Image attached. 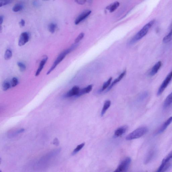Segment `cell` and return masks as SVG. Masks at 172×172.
Instances as JSON below:
<instances>
[{"mask_svg":"<svg viewBox=\"0 0 172 172\" xmlns=\"http://www.w3.org/2000/svg\"><path fill=\"white\" fill-rule=\"evenodd\" d=\"M77 45L76 44H74L70 48L67 49L65 51H64L59 55V56L57 57V58L55 61L52 66L51 68L49 69V70L48 71L47 73V75H49L53 71L56 67L58 65V64L61 62L63 60V59L65 58L67 54L70 53L72 51H73V50L75 49Z\"/></svg>","mask_w":172,"mask_h":172,"instance_id":"cell-1","label":"cell"},{"mask_svg":"<svg viewBox=\"0 0 172 172\" xmlns=\"http://www.w3.org/2000/svg\"><path fill=\"white\" fill-rule=\"evenodd\" d=\"M155 22V20H153L146 24L133 37L131 40V43H133L137 42L144 37L149 32L150 29L154 25Z\"/></svg>","mask_w":172,"mask_h":172,"instance_id":"cell-2","label":"cell"},{"mask_svg":"<svg viewBox=\"0 0 172 172\" xmlns=\"http://www.w3.org/2000/svg\"><path fill=\"white\" fill-rule=\"evenodd\" d=\"M148 130V128L145 127L138 128L129 134L126 137V140H130L140 138L146 133Z\"/></svg>","mask_w":172,"mask_h":172,"instance_id":"cell-3","label":"cell"},{"mask_svg":"<svg viewBox=\"0 0 172 172\" xmlns=\"http://www.w3.org/2000/svg\"><path fill=\"white\" fill-rule=\"evenodd\" d=\"M172 150L164 158L161 165L155 172H166L172 166Z\"/></svg>","mask_w":172,"mask_h":172,"instance_id":"cell-4","label":"cell"},{"mask_svg":"<svg viewBox=\"0 0 172 172\" xmlns=\"http://www.w3.org/2000/svg\"><path fill=\"white\" fill-rule=\"evenodd\" d=\"M172 78V71L166 76L161 86H160L157 93V95H161L168 87Z\"/></svg>","mask_w":172,"mask_h":172,"instance_id":"cell-5","label":"cell"},{"mask_svg":"<svg viewBox=\"0 0 172 172\" xmlns=\"http://www.w3.org/2000/svg\"><path fill=\"white\" fill-rule=\"evenodd\" d=\"M131 162L130 157H128L121 162L118 166L121 172H125L127 171Z\"/></svg>","mask_w":172,"mask_h":172,"instance_id":"cell-6","label":"cell"},{"mask_svg":"<svg viewBox=\"0 0 172 172\" xmlns=\"http://www.w3.org/2000/svg\"><path fill=\"white\" fill-rule=\"evenodd\" d=\"M29 35L27 32H23L21 34L19 40L18 45L19 46L24 45L29 40Z\"/></svg>","mask_w":172,"mask_h":172,"instance_id":"cell-7","label":"cell"},{"mask_svg":"<svg viewBox=\"0 0 172 172\" xmlns=\"http://www.w3.org/2000/svg\"><path fill=\"white\" fill-rule=\"evenodd\" d=\"M91 13V11L90 10H85L83 11V12L80 14V15L78 16V17L76 18L75 23L76 25H78L85 19L87 18L88 16H89Z\"/></svg>","mask_w":172,"mask_h":172,"instance_id":"cell-8","label":"cell"},{"mask_svg":"<svg viewBox=\"0 0 172 172\" xmlns=\"http://www.w3.org/2000/svg\"><path fill=\"white\" fill-rule=\"evenodd\" d=\"M80 87L77 86H75L72 89L66 93L64 96L66 97H70L74 96H76L80 91Z\"/></svg>","mask_w":172,"mask_h":172,"instance_id":"cell-9","label":"cell"},{"mask_svg":"<svg viewBox=\"0 0 172 172\" xmlns=\"http://www.w3.org/2000/svg\"><path fill=\"white\" fill-rule=\"evenodd\" d=\"M128 129V126L127 125H124L118 128L115 132L114 138H116L120 137L126 132Z\"/></svg>","mask_w":172,"mask_h":172,"instance_id":"cell-10","label":"cell"},{"mask_svg":"<svg viewBox=\"0 0 172 172\" xmlns=\"http://www.w3.org/2000/svg\"><path fill=\"white\" fill-rule=\"evenodd\" d=\"M156 154V150L155 149H151L148 153L145 158V164L148 163L154 158Z\"/></svg>","mask_w":172,"mask_h":172,"instance_id":"cell-11","label":"cell"},{"mask_svg":"<svg viewBox=\"0 0 172 172\" xmlns=\"http://www.w3.org/2000/svg\"><path fill=\"white\" fill-rule=\"evenodd\" d=\"M162 66V62L161 61H158L155 64L150 72V75L153 76L158 72Z\"/></svg>","mask_w":172,"mask_h":172,"instance_id":"cell-12","label":"cell"},{"mask_svg":"<svg viewBox=\"0 0 172 172\" xmlns=\"http://www.w3.org/2000/svg\"><path fill=\"white\" fill-rule=\"evenodd\" d=\"M126 74V71L125 70L122 73L121 75L119 76V77L116 79L113 82L111 83V84L110 85L109 87L108 88L107 90V92L109 91L110 90L111 88L113 87L115 85L116 83L118 82H119L124 77V76Z\"/></svg>","mask_w":172,"mask_h":172,"instance_id":"cell-13","label":"cell"},{"mask_svg":"<svg viewBox=\"0 0 172 172\" xmlns=\"http://www.w3.org/2000/svg\"><path fill=\"white\" fill-rule=\"evenodd\" d=\"M172 122V116L169 118L162 126L159 130L158 131L157 133L160 134L163 133L171 123Z\"/></svg>","mask_w":172,"mask_h":172,"instance_id":"cell-14","label":"cell"},{"mask_svg":"<svg viewBox=\"0 0 172 172\" xmlns=\"http://www.w3.org/2000/svg\"><path fill=\"white\" fill-rule=\"evenodd\" d=\"M92 89V85H88L87 87L83 88V89L80 90L79 92L77 95H76V97H80L82 95L85 94H87L91 91Z\"/></svg>","mask_w":172,"mask_h":172,"instance_id":"cell-15","label":"cell"},{"mask_svg":"<svg viewBox=\"0 0 172 172\" xmlns=\"http://www.w3.org/2000/svg\"><path fill=\"white\" fill-rule=\"evenodd\" d=\"M48 59V57H45L44 58H43L39 64V68H38L36 73L35 74V76H38L39 75L40 73H41L43 68H44V67L45 65V64H46Z\"/></svg>","mask_w":172,"mask_h":172,"instance_id":"cell-16","label":"cell"},{"mask_svg":"<svg viewBox=\"0 0 172 172\" xmlns=\"http://www.w3.org/2000/svg\"><path fill=\"white\" fill-rule=\"evenodd\" d=\"M172 104V92L169 94L165 100L163 105L164 109L168 108Z\"/></svg>","mask_w":172,"mask_h":172,"instance_id":"cell-17","label":"cell"},{"mask_svg":"<svg viewBox=\"0 0 172 172\" xmlns=\"http://www.w3.org/2000/svg\"><path fill=\"white\" fill-rule=\"evenodd\" d=\"M111 104V102L110 100H107L105 102L104 105L102 108L101 113V116H103L105 113H106L107 110L108 109Z\"/></svg>","mask_w":172,"mask_h":172,"instance_id":"cell-18","label":"cell"},{"mask_svg":"<svg viewBox=\"0 0 172 172\" xmlns=\"http://www.w3.org/2000/svg\"><path fill=\"white\" fill-rule=\"evenodd\" d=\"M119 4H120L118 2L116 1L107 7L106 9H108L110 12H113L118 8Z\"/></svg>","mask_w":172,"mask_h":172,"instance_id":"cell-19","label":"cell"},{"mask_svg":"<svg viewBox=\"0 0 172 172\" xmlns=\"http://www.w3.org/2000/svg\"><path fill=\"white\" fill-rule=\"evenodd\" d=\"M24 6L22 4H17L13 7L12 10L15 12H17L22 10Z\"/></svg>","mask_w":172,"mask_h":172,"instance_id":"cell-20","label":"cell"},{"mask_svg":"<svg viewBox=\"0 0 172 172\" xmlns=\"http://www.w3.org/2000/svg\"><path fill=\"white\" fill-rule=\"evenodd\" d=\"M172 40V28L170 32L168 33V34L163 38V41L164 42L166 43L171 42Z\"/></svg>","mask_w":172,"mask_h":172,"instance_id":"cell-21","label":"cell"},{"mask_svg":"<svg viewBox=\"0 0 172 172\" xmlns=\"http://www.w3.org/2000/svg\"><path fill=\"white\" fill-rule=\"evenodd\" d=\"M85 145V143H82L79 145H77L75 148L73 150L72 155H74L77 153L80 150L84 147Z\"/></svg>","mask_w":172,"mask_h":172,"instance_id":"cell-22","label":"cell"},{"mask_svg":"<svg viewBox=\"0 0 172 172\" xmlns=\"http://www.w3.org/2000/svg\"><path fill=\"white\" fill-rule=\"evenodd\" d=\"M112 79V77L110 78L107 81V82L104 83L101 90H100V92H101L105 90H106V88L109 87V86L111 84Z\"/></svg>","mask_w":172,"mask_h":172,"instance_id":"cell-23","label":"cell"},{"mask_svg":"<svg viewBox=\"0 0 172 172\" xmlns=\"http://www.w3.org/2000/svg\"><path fill=\"white\" fill-rule=\"evenodd\" d=\"M57 28L56 24L52 23L49 24L48 29L49 32L52 33H54L55 32Z\"/></svg>","mask_w":172,"mask_h":172,"instance_id":"cell-24","label":"cell"},{"mask_svg":"<svg viewBox=\"0 0 172 172\" xmlns=\"http://www.w3.org/2000/svg\"><path fill=\"white\" fill-rule=\"evenodd\" d=\"M12 56V52L10 49H8L5 53L4 55V58L6 60H8L10 59Z\"/></svg>","mask_w":172,"mask_h":172,"instance_id":"cell-25","label":"cell"},{"mask_svg":"<svg viewBox=\"0 0 172 172\" xmlns=\"http://www.w3.org/2000/svg\"><path fill=\"white\" fill-rule=\"evenodd\" d=\"M11 87V83L8 81H5L2 85V88L4 91H6L10 89Z\"/></svg>","mask_w":172,"mask_h":172,"instance_id":"cell-26","label":"cell"},{"mask_svg":"<svg viewBox=\"0 0 172 172\" xmlns=\"http://www.w3.org/2000/svg\"><path fill=\"white\" fill-rule=\"evenodd\" d=\"M11 85L12 87H15L19 83L18 79L16 77H14L11 81Z\"/></svg>","mask_w":172,"mask_h":172,"instance_id":"cell-27","label":"cell"},{"mask_svg":"<svg viewBox=\"0 0 172 172\" xmlns=\"http://www.w3.org/2000/svg\"><path fill=\"white\" fill-rule=\"evenodd\" d=\"M17 65L19 68L20 71L22 72L24 71L26 69V66L24 64L21 62H18Z\"/></svg>","mask_w":172,"mask_h":172,"instance_id":"cell-28","label":"cell"},{"mask_svg":"<svg viewBox=\"0 0 172 172\" xmlns=\"http://www.w3.org/2000/svg\"><path fill=\"white\" fill-rule=\"evenodd\" d=\"M84 33H80L75 40V44H77V43L79 42L83 39V37H84Z\"/></svg>","mask_w":172,"mask_h":172,"instance_id":"cell-29","label":"cell"},{"mask_svg":"<svg viewBox=\"0 0 172 172\" xmlns=\"http://www.w3.org/2000/svg\"><path fill=\"white\" fill-rule=\"evenodd\" d=\"M12 1H0V7H1L10 4L11 3Z\"/></svg>","mask_w":172,"mask_h":172,"instance_id":"cell-30","label":"cell"},{"mask_svg":"<svg viewBox=\"0 0 172 172\" xmlns=\"http://www.w3.org/2000/svg\"><path fill=\"white\" fill-rule=\"evenodd\" d=\"M148 92H144L141 95L140 97V99L142 100L145 98L148 97Z\"/></svg>","mask_w":172,"mask_h":172,"instance_id":"cell-31","label":"cell"},{"mask_svg":"<svg viewBox=\"0 0 172 172\" xmlns=\"http://www.w3.org/2000/svg\"><path fill=\"white\" fill-rule=\"evenodd\" d=\"M75 1L79 4H83L85 3L86 1H85V0H77V1Z\"/></svg>","mask_w":172,"mask_h":172,"instance_id":"cell-32","label":"cell"},{"mask_svg":"<svg viewBox=\"0 0 172 172\" xmlns=\"http://www.w3.org/2000/svg\"><path fill=\"white\" fill-rule=\"evenodd\" d=\"M19 24L21 27H24L25 25V21L23 19H22L19 22Z\"/></svg>","mask_w":172,"mask_h":172,"instance_id":"cell-33","label":"cell"},{"mask_svg":"<svg viewBox=\"0 0 172 172\" xmlns=\"http://www.w3.org/2000/svg\"><path fill=\"white\" fill-rule=\"evenodd\" d=\"M54 144L56 145H58L59 144V140L57 138H55L54 140Z\"/></svg>","mask_w":172,"mask_h":172,"instance_id":"cell-34","label":"cell"},{"mask_svg":"<svg viewBox=\"0 0 172 172\" xmlns=\"http://www.w3.org/2000/svg\"><path fill=\"white\" fill-rule=\"evenodd\" d=\"M4 17L3 16H1L0 17V24L1 25L3 22Z\"/></svg>","mask_w":172,"mask_h":172,"instance_id":"cell-35","label":"cell"},{"mask_svg":"<svg viewBox=\"0 0 172 172\" xmlns=\"http://www.w3.org/2000/svg\"><path fill=\"white\" fill-rule=\"evenodd\" d=\"M24 129H22L21 130H18L17 131V133H22L24 131Z\"/></svg>","mask_w":172,"mask_h":172,"instance_id":"cell-36","label":"cell"},{"mask_svg":"<svg viewBox=\"0 0 172 172\" xmlns=\"http://www.w3.org/2000/svg\"><path fill=\"white\" fill-rule=\"evenodd\" d=\"M113 172H121L120 169L118 167L117 168L115 171Z\"/></svg>","mask_w":172,"mask_h":172,"instance_id":"cell-37","label":"cell"}]
</instances>
